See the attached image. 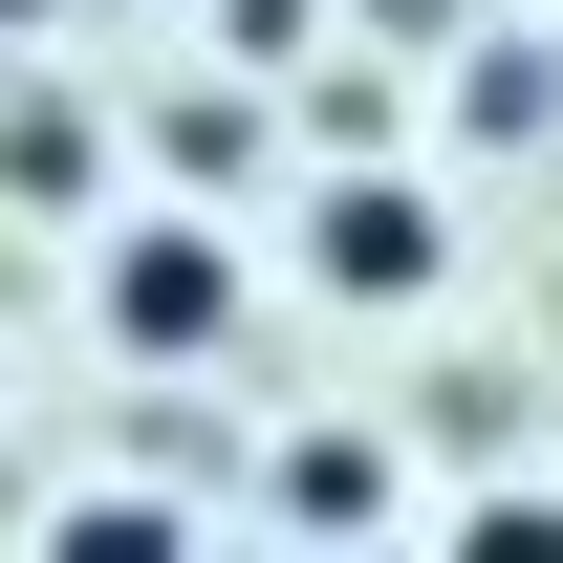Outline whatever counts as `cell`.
I'll list each match as a JSON object with an SVG mask.
<instances>
[{"instance_id":"cell-1","label":"cell","mask_w":563,"mask_h":563,"mask_svg":"<svg viewBox=\"0 0 563 563\" xmlns=\"http://www.w3.org/2000/svg\"><path fill=\"white\" fill-rule=\"evenodd\" d=\"M87 303H109L131 368H196L217 325H239V239H217V217H131V239L87 261Z\"/></svg>"},{"instance_id":"cell-2","label":"cell","mask_w":563,"mask_h":563,"mask_svg":"<svg viewBox=\"0 0 563 563\" xmlns=\"http://www.w3.org/2000/svg\"><path fill=\"white\" fill-rule=\"evenodd\" d=\"M303 282H325V303H433V282H455V217H433L412 174H325V196H303Z\"/></svg>"},{"instance_id":"cell-3","label":"cell","mask_w":563,"mask_h":563,"mask_svg":"<svg viewBox=\"0 0 563 563\" xmlns=\"http://www.w3.org/2000/svg\"><path fill=\"white\" fill-rule=\"evenodd\" d=\"M368 498H390V455H368V433H282V520H325V542H347Z\"/></svg>"},{"instance_id":"cell-4","label":"cell","mask_w":563,"mask_h":563,"mask_svg":"<svg viewBox=\"0 0 563 563\" xmlns=\"http://www.w3.org/2000/svg\"><path fill=\"white\" fill-rule=\"evenodd\" d=\"M44 563H196V520H174V498H66Z\"/></svg>"},{"instance_id":"cell-5","label":"cell","mask_w":563,"mask_h":563,"mask_svg":"<svg viewBox=\"0 0 563 563\" xmlns=\"http://www.w3.org/2000/svg\"><path fill=\"white\" fill-rule=\"evenodd\" d=\"M433 563H563V498H477V520H455Z\"/></svg>"},{"instance_id":"cell-6","label":"cell","mask_w":563,"mask_h":563,"mask_svg":"<svg viewBox=\"0 0 563 563\" xmlns=\"http://www.w3.org/2000/svg\"><path fill=\"white\" fill-rule=\"evenodd\" d=\"M217 44H239V66H303V44H325V0H217Z\"/></svg>"}]
</instances>
